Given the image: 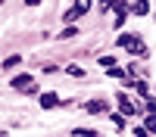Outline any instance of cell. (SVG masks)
<instances>
[{
    "label": "cell",
    "mask_w": 156,
    "mask_h": 137,
    "mask_svg": "<svg viewBox=\"0 0 156 137\" xmlns=\"http://www.w3.org/2000/svg\"><path fill=\"white\" fill-rule=\"evenodd\" d=\"M109 3H112V0H100V9H109Z\"/></svg>",
    "instance_id": "20"
},
{
    "label": "cell",
    "mask_w": 156,
    "mask_h": 137,
    "mask_svg": "<svg viewBox=\"0 0 156 137\" xmlns=\"http://www.w3.org/2000/svg\"><path fill=\"white\" fill-rule=\"evenodd\" d=\"M106 115H109V122L115 125V131H125V128H128V122H125V118H122V115H119V112H115V109H109Z\"/></svg>",
    "instance_id": "8"
},
{
    "label": "cell",
    "mask_w": 156,
    "mask_h": 137,
    "mask_svg": "<svg viewBox=\"0 0 156 137\" xmlns=\"http://www.w3.org/2000/svg\"><path fill=\"white\" fill-rule=\"evenodd\" d=\"M41 72H44V75H53V72H59V66H53V62H47V66H44Z\"/></svg>",
    "instance_id": "17"
},
{
    "label": "cell",
    "mask_w": 156,
    "mask_h": 137,
    "mask_svg": "<svg viewBox=\"0 0 156 137\" xmlns=\"http://www.w3.org/2000/svg\"><path fill=\"white\" fill-rule=\"evenodd\" d=\"M90 3H94V0H75V3H72L66 12H62V22H66V25H72L75 19H81L84 12H90Z\"/></svg>",
    "instance_id": "3"
},
{
    "label": "cell",
    "mask_w": 156,
    "mask_h": 137,
    "mask_svg": "<svg viewBox=\"0 0 156 137\" xmlns=\"http://www.w3.org/2000/svg\"><path fill=\"white\" fill-rule=\"evenodd\" d=\"M66 75H72V78H84V69H81V66H72V62H69V66H66Z\"/></svg>",
    "instance_id": "15"
},
{
    "label": "cell",
    "mask_w": 156,
    "mask_h": 137,
    "mask_svg": "<svg viewBox=\"0 0 156 137\" xmlns=\"http://www.w3.org/2000/svg\"><path fill=\"white\" fill-rule=\"evenodd\" d=\"M19 66H22V53H12V56H6V59H3V69H6V72L19 69Z\"/></svg>",
    "instance_id": "9"
},
{
    "label": "cell",
    "mask_w": 156,
    "mask_h": 137,
    "mask_svg": "<svg viewBox=\"0 0 156 137\" xmlns=\"http://www.w3.org/2000/svg\"><path fill=\"white\" fill-rule=\"evenodd\" d=\"M72 137H100L97 128H72Z\"/></svg>",
    "instance_id": "10"
},
{
    "label": "cell",
    "mask_w": 156,
    "mask_h": 137,
    "mask_svg": "<svg viewBox=\"0 0 156 137\" xmlns=\"http://www.w3.org/2000/svg\"><path fill=\"white\" fill-rule=\"evenodd\" d=\"M97 62L103 69H112V66H119V62H115V53H103V56H97Z\"/></svg>",
    "instance_id": "11"
},
{
    "label": "cell",
    "mask_w": 156,
    "mask_h": 137,
    "mask_svg": "<svg viewBox=\"0 0 156 137\" xmlns=\"http://www.w3.org/2000/svg\"><path fill=\"white\" fill-rule=\"evenodd\" d=\"M9 87L16 94H25V97H37V94H41V87H37V81H34L31 72H16L9 78Z\"/></svg>",
    "instance_id": "1"
},
{
    "label": "cell",
    "mask_w": 156,
    "mask_h": 137,
    "mask_svg": "<svg viewBox=\"0 0 156 137\" xmlns=\"http://www.w3.org/2000/svg\"><path fill=\"white\" fill-rule=\"evenodd\" d=\"M115 106H119L115 112H119L122 118H134V115H140V106H137V103H131L125 91H119V94H115Z\"/></svg>",
    "instance_id": "2"
},
{
    "label": "cell",
    "mask_w": 156,
    "mask_h": 137,
    "mask_svg": "<svg viewBox=\"0 0 156 137\" xmlns=\"http://www.w3.org/2000/svg\"><path fill=\"white\" fill-rule=\"evenodd\" d=\"M6 134H9V131H6V128H0V137H6Z\"/></svg>",
    "instance_id": "21"
},
{
    "label": "cell",
    "mask_w": 156,
    "mask_h": 137,
    "mask_svg": "<svg viewBox=\"0 0 156 137\" xmlns=\"http://www.w3.org/2000/svg\"><path fill=\"white\" fill-rule=\"evenodd\" d=\"M59 103H62V97H59L56 91H41V94H37V106L47 109V112H50V109H56Z\"/></svg>",
    "instance_id": "5"
},
{
    "label": "cell",
    "mask_w": 156,
    "mask_h": 137,
    "mask_svg": "<svg viewBox=\"0 0 156 137\" xmlns=\"http://www.w3.org/2000/svg\"><path fill=\"white\" fill-rule=\"evenodd\" d=\"M106 78H115V81H122V78H128V72H125L122 66H112V69H106Z\"/></svg>",
    "instance_id": "12"
},
{
    "label": "cell",
    "mask_w": 156,
    "mask_h": 137,
    "mask_svg": "<svg viewBox=\"0 0 156 137\" xmlns=\"http://www.w3.org/2000/svg\"><path fill=\"white\" fill-rule=\"evenodd\" d=\"M75 34H78V28H75V25H66L62 31H56V41H66V37H75Z\"/></svg>",
    "instance_id": "13"
},
{
    "label": "cell",
    "mask_w": 156,
    "mask_h": 137,
    "mask_svg": "<svg viewBox=\"0 0 156 137\" xmlns=\"http://www.w3.org/2000/svg\"><path fill=\"white\" fill-rule=\"evenodd\" d=\"M131 134H134V137H150V131L140 128V125H137V128H131Z\"/></svg>",
    "instance_id": "16"
},
{
    "label": "cell",
    "mask_w": 156,
    "mask_h": 137,
    "mask_svg": "<svg viewBox=\"0 0 156 137\" xmlns=\"http://www.w3.org/2000/svg\"><path fill=\"white\" fill-rule=\"evenodd\" d=\"M0 6H3V0H0Z\"/></svg>",
    "instance_id": "22"
},
{
    "label": "cell",
    "mask_w": 156,
    "mask_h": 137,
    "mask_svg": "<svg viewBox=\"0 0 156 137\" xmlns=\"http://www.w3.org/2000/svg\"><path fill=\"white\" fill-rule=\"evenodd\" d=\"M81 109L87 112V115H103V112H109V103L106 100H87Z\"/></svg>",
    "instance_id": "6"
},
{
    "label": "cell",
    "mask_w": 156,
    "mask_h": 137,
    "mask_svg": "<svg viewBox=\"0 0 156 137\" xmlns=\"http://www.w3.org/2000/svg\"><path fill=\"white\" fill-rule=\"evenodd\" d=\"M134 91H137V97H144V100H147V97H153V94H150V84H147V81H134Z\"/></svg>",
    "instance_id": "14"
},
{
    "label": "cell",
    "mask_w": 156,
    "mask_h": 137,
    "mask_svg": "<svg viewBox=\"0 0 156 137\" xmlns=\"http://www.w3.org/2000/svg\"><path fill=\"white\" fill-rule=\"evenodd\" d=\"M128 16H137V19L150 16V0H134V3H128Z\"/></svg>",
    "instance_id": "7"
},
{
    "label": "cell",
    "mask_w": 156,
    "mask_h": 137,
    "mask_svg": "<svg viewBox=\"0 0 156 137\" xmlns=\"http://www.w3.org/2000/svg\"><path fill=\"white\" fill-rule=\"evenodd\" d=\"M109 9H112V16H115L112 28H122V25H125V19H128V0H112V3H109Z\"/></svg>",
    "instance_id": "4"
},
{
    "label": "cell",
    "mask_w": 156,
    "mask_h": 137,
    "mask_svg": "<svg viewBox=\"0 0 156 137\" xmlns=\"http://www.w3.org/2000/svg\"><path fill=\"white\" fill-rule=\"evenodd\" d=\"M44 0H25V6H41Z\"/></svg>",
    "instance_id": "19"
},
{
    "label": "cell",
    "mask_w": 156,
    "mask_h": 137,
    "mask_svg": "<svg viewBox=\"0 0 156 137\" xmlns=\"http://www.w3.org/2000/svg\"><path fill=\"white\" fill-rule=\"evenodd\" d=\"M153 125H156V122H153V115H144V125H140V128H147V131H153Z\"/></svg>",
    "instance_id": "18"
}]
</instances>
